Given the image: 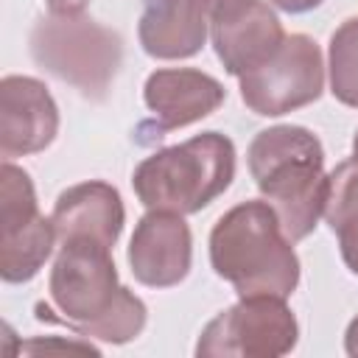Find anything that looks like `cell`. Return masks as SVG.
<instances>
[{
  "mask_svg": "<svg viewBox=\"0 0 358 358\" xmlns=\"http://www.w3.org/2000/svg\"><path fill=\"white\" fill-rule=\"evenodd\" d=\"M235 143L221 131H201L145 157L131 187L145 210L190 215L218 199L235 179Z\"/></svg>",
  "mask_w": 358,
  "mask_h": 358,
  "instance_id": "277c9868",
  "label": "cell"
},
{
  "mask_svg": "<svg viewBox=\"0 0 358 358\" xmlns=\"http://www.w3.org/2000/svg\"><path fill=\"white\" fill-rule=\"evenodd\" d=\"M210 39L224 70L241 78L280 50L285 31L271 3L227 0L210 8Z\"/></svg>",
  "mask_w": 358,
  "mask_h": 358,
  "instance_id": "9c48e42d",
  "label": "cell"
},
{
  "mask_svg": "<svg viewBox=\"0 0 358 358\" xmlns=\"http://www.w3.org/2000/svg\"><path fill=\"white\" fill-rule=\"evenodd\" d=\"M48 294L62 322L84 338L129 344L148 322L145 302L120 285L112 249L92 241L59 243Z\"/></svg>",
  "mask_w": 358,
  "mask_h": 358,
  "instance_id": "6da1fadb",
  "label": "cell"
},
{
  "mask_svg": "<svg viewBox=\"0 0 358 358\" xmlns=\"http://www.w3.org/2000/svg\"><path fill=\"white\" fill-rule=\"evenodd\" d=\"M330 92L338 103L358 109V17L344 20L327 48Z\"/></svg>",
  "mask_w": 358,
  "mask_h": 358,
  "instance_id": "2e32d148",
  "label": "cell"
},
{
  "mask_svg": "<svg viewBox=\"0 0 358 358\" xmlns=\"http://www.w3.org/2000/svg\"><path fill=\"white\" fill-rule=\"evenodd\" d=\"M246 162L257 190L274 207L285 235L294 243L308 238L322 218L327 193L322 140L305 126H271L255 134Z\"/></svg>",
  "mask_w": 358,
  "mask_h": 358,
  "instance_id": "3957f363",
  "label": "cell"
},
{
  "mask_svg": "<svg viewBox=\"0 0 358 358\" xmlns=\"http://www.w3.org/2000/svg\"><path fill=\"white\" fill-rule=\"evenodd\" d=\"M20 350L22 352H36V350H81V352H98V347H92L90 341H42V338H31Z\"/></svg>",
  "mask_w": 358,
  "mask_h": 358,
  "instance_id": "e0dca14e",
  "label": "cell"
},
{
  "mask_svg": "<svg viewBox=\"0 0 358 358\" xmlns=\"http://www.w3.org/2000/svg\"><path fill=\"white\" fill-rule=\"evenodd\" d=\"M268 3L288 14H305V11H313L316 6H322V0H268Z\"/></svg>",
  "mask_w": 358,
  "mask_h": 358,
  "instance_id": "ac0fdd59",
  "label": "cell"
},
{
  "mask_svg": "<svg viewBox=\"0 0 358 358\" xmlns=\"http://www.w3.org/2000/svg\"><path fill=\"white\" fill-rule=\"evenodd\" d=\"M126 257L140 285H179L193 263V235L185 215L168 210H148L131 232Z\"/></svg>",
  "mask_w": 358,
  "mask_h": 358,
  "instance_id": "8fae6325",
  "label": "cell"
},
{
  "mask_svg": "<svg viewBox=\"0 0 358 358\" xmlns=\"http://www.w3.org/2000/svg\"><path fill=\"white\" fill-rule=\"evenodd\" d=\"M352 159H358V131H355V137H352Z\"/></svg>",
  "mask_w": 358,
  "mask_h": 358,
  "instance_id": "44dd1931",
  "label": "cell"
},
{
  "mask_svg": "<svg viewBox=\"0 0 358 358\" xmlns=\"http://www.w3.org/2000/svg\"><path fill=\"white\" fill-rule=\"evenodd\" d=\"M213 271L238 296L288 299L299 285V257L274 207L249 199L227 210L210 232Z\"/></svg>",
  "mask_w": 358,
  "mask_h": 358,
  "instance_id": "7a4b0ae2",
  "label": "cell"
},
{
  "mask_svg": "<svg viewBox=\"0 0 358 358\" xmlns=\"http://www.w3.org/2000/svg\"><path fill=\"white\" fill-rule=\"evenodd\" d=\"M299 324L280 296H241L213 316L199 341V358H280L296 347Z\"/></svg>",
  "mask_w": 358,
  "mask_h": 358,
  "instance_id": "8992f818",
  "label": "cell"
},
{
  "mask_svg": "<svg viewBox=\"0 0 358 358\" xmlns=\"http://www.w3.org/2000/svg\"><path fill=\"white\" fill-rule=\"evenodd\" d=\"M56 243V227L36 207L31 176L11 159L0 165V277L28 282L39 274Z\"/></svg>",
  "mask_w": 358,
  "mask_h": 358,
  "instance_id": "52a82bcc",
  "label": "cell"
},
{
  "mask_svg": "<svg viewBox=\"0 0 358 358\" xmlns=\"http://www.w3.org/2000/svg\"><path fill=\"white\" fill-rule=\"evenodd\" d=\"M243 103L260 117H280L319 101L324 90V59L308 34H285L280 50L241 78Z\"/></svg>",
  "mask_w": 358,
  "mask_h": 358,
  "instance_id": "ba28073f",
  "label": "cell"
},
{
  "mask_svg": "<svg viewBox=\"0 0 358 358\" xmlns=\"http://www.w3.org/2000/svg\"><path fill=\"white\" fill-rule=\"evenodd\" d=\"M56 227V241H92L101 246H115L123 224H126V207L109 182L90 179L70 185L67 190L59 193L50 215Z\"/></svg>",
  "mask_w": 358,
  "mask_h": 358,
  "instance_id": "4fadbf2b",
  "label": "cell"
},
{
  "mask_svg": "<svg viewBox=\"0 0 358 358\" xmlns=\"http://www.w3.org/2000/svg\"><path fill=\"white\" fill-rule=\"evenodd\" d=\"M322 218L338 238L341 260L358 274V159H344L327 173Z\"/></svg>",
  "mask_w": 358,
  "mask_h": 358,
  "instance_id": "9a60e30c",
  "label": "cell"
},
{
  "mask_svg": "<svg viewBox=\"0 0 358 358\" xmlns=\"http://www.w3.org/2000/svg\"><path fill=\"white\" fill-rule=\"evenodd\" d=\"M34 62L87 98H103L123 59V45L106 25L81 14H48L31 31Z\"/></svg>",
  "mask_w": 358,
  "mask_h": 358,
  "instance_id": "5b68a950",
  "label": "cell"
},
{
  "mask_svg": "<svg viewBox=\"0 0 358 358\" xmlns=\"http://www.w3.org/2000/svg\"><path fill=\"white\" fill-rule=\"evenodd\" d=\"M59 134V106L48 87L31 76H3L0 81V157H28L45 151Z\"/></svg>",
  "mask_w": 358,
  "mask_h": 358,
  "instance_id": "7c38bea8",
  "label": "cell"
},
{
  "mask_svg": "<svg viewBox=\"0 0 358 358\" xmlns=\"http://www.w3.org/2000/svg\"><path fill=\"white\" fill-rule=\"evenodd\" d=\"M344 350L350 358H358V316L347 324V333H344Z\"/></svg>",
  "mask_w": 358,
  "mask_h": 358,
  "instance_id": "ffe728a7",
  "label": "cell"
},
{
  "mask_svg": "<svg viewBox=\"0 0 358 358\" xmlns=\"http://www.w3.org/2000/svg\"><path fill=\"white\" fill-rule=\"evenodd\" d=\"M45 3L50 14H81L90 6V0H45Z\"/></svg>",
  "mask_w": 358,
  "mask_h": 358,
  "instance_id": "d6986e66",
  "label": "cell"
},
{
  "mask_svg": "<svg viewBox=\"0 0 358 358\" xmlns=\"http://www.w3.org/2000/svg\"><path fill=\"white\" fill-rule=\"evenodd\" d=\"M137 36L151 59H190L210 36L207 0H145Z\"/></svg>",
  "mask_w": 358,
  "mask_h": 358,
  "instance_id": "5bb4252c",
  "label": "cell"
},
{
  "mask_svg": "<svg viewBox=\"0 0 358 358\" xmlns=\"http://www.w3.org/2000/svg\"><path fill=\"white\" fill-rule=\"evenodd\" d=\"M227 98V90L218 78L196 67H162L145 78L143 101L151 112V120L140 126L162 137L165 131L185 129L213 115Z\"/></svg>",
  "mask_w": 358,
  "mask_h": 358,
  "instance_id": "30bf717a",
  "label": "cell"
}]
</instances>
